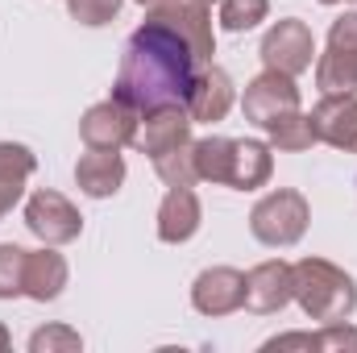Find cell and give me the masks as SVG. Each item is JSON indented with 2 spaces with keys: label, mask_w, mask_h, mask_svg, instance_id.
Masks as SVG:
<instances>
[{
  "label": "cell",
  "mask_w": 357,
  "mask_h": 353,
  "mask_svg": "<svg viewBox=\"0 0 357 353\" xmlns=\"http://www.w3.org/2000/svg\"><path fill=\"white\" fill-rule=\"evenodd\" d=\"M195 67H199V59L187 46V38L175 33L167 21L146 13V21L125 42L112 96L121 104H129L137 117H146L162 104H187V91L195 84Z\"/></svg>",
  "instance_id": "1"
},
{
  "label": "cell",
  "mask_w": 357,
  "mask_h": 353,
  "mask_svg": "<svg viewBox=\"0 0 357 353\" xmlns=\"http://www.w3.org/2000/svg\"><path fill=\"white\" fill-rule=\"evenodd\" d=\"M291 278H295V291L291 299L303 308L307 320L316 324H337V320H349L357 312V283L349 270H341L328 258H303V262L291 266Z\"/></svg>",
  "instance_id": "2"
},
{
  "label": "cell",
  "mask_w": 357,
  "mask_h": 353,
  "mask_svg": "<svg viewBox=\"0 0 357 353\" xmlns=\"http://www.w3.org/2000/svg\"><path fill=\"white\" fill-rule=\"evenodd\" d=\"M307 220H312L307 195L295 191V187H278V191H270V195H262L254 204L250 233L270 250H287V246H295L307 233Z\"/></svg>",
  "instance_id": "3"
},
{
  "label": "cell",
  "mask_w": 357,
  "mask_h": 353,
  "mask_svg": "<svg viewBox=\"0 0 357 353\" xmlns=\"http://www.w3.org/2000/svg\"><path fill=\"white\" fill-rule=\"evenodd\" d=\"M316 88L324 96L357 91V8L337 17L328 29V46L316 63Z\"/></svg>",
  "instance_id": "4"
},
{
  "label": "cell",
  "mask_w": 357,
  "mask_h": 353,
  "mask_svg": "<svg viewBox=\"0 0 357 353\" xmlns=\"http://www.w3.org/2000/svg\"><path fill=\"white\" fill-rule=\"evenodd\" d=\"M25 229L42 246H67V241H75L84 233V216L67 195L42 187V191H33L25 200Z\"/></svg>",
  "instance_id": "5"
},
{
  "label": "cell",
  "mask_w": 357,
  "mask_h": 353,
  "mask_svg": "<svg viewBox=\"0 0 357 353\" xmlns=\"http://www.w3.org/2000/svg\"><path fill=\"white\" fill-rule=\"evenodd\" d=\"M262 63H266L270 71H282V75H303L307 67H312V59H316V38H312V29L299 21V17H282V21H274L266 29V38H262Z\"/></svg>",
  "instance_id": "6"
},
{
  "label": "cell",
  "mask_w": 357,
  "mask_h": 353,
  "mask_svg": "<svg viewBox=\"0 0 357 353\" xmlns=\"http://www.w3.org/2000/svg\"><path fill=\"white\" fill-rule=\"evenodd\" d=\"M241 112H245V121H250V125H258V129H270L274 121H282V117L299 112V88H295V80H291V75H282V71H270V67H266L262 75H254V80L245 84Z\"/></svg>",
  "instance_id": "7"
},
{
  "label": "cell",
  "mask_w": 357,
  "mask_h": 353,
  "mask_svg": "<svg viewBox=\"0 0 357 353\" xmlns=\"http://www.w3.org/2000/svg\"><path fill=\"white\" fill-rule=\"evenodd\" d=\"M137 125H142V117L129 104H121L116 96H108V100L91 104L84 112L79 137H84L88 150H121V146H129L137 137Z\"/></svg>",
  "instance_id": "8"
},
{
  "label": "cell",
  "mask_w": 357,
  "mask_h": 353,
  "mask_svg": "<svg viewBox=\"0 0 357 353\" xmlns=\"http://www.w3.org/2000/svg\"><path fill=\"white\" fill-rule=\"evenodd\" d=\"M150 17L167 21L175 33H183V38H187V46L195 50L199 67H208V63H212V54H216L212 4H204V0H167V4H154V8H150Z\"/></svg>",
  "instance_id": "9"
},
{
  "label": "cell",
  "mask_w": 357,
  "mask_h": 353,
  "mask_svg": "<svg viewBox=\"0 0 357 353\" xmlns=\"http://www.w3.org/2000/svg\"><path fill=\"white\" fill-rule=\"evenodd\" d=\"M191 308L199 316H233L245 308V274L233 266H208L191 283Z\"/></svg>",
  "instance_id": "10"
},
{
  "label": "cell",
  "mask_w": 357,
  "mask_h": 353,
  "mask_svg": "<svg viewBox=\"0 0 357 353\" xmlns=\"http://www.w3.org/2000/svg\"><path fill=\"white\" fill-rule=\"evenodd\" d=\"M191 125H195V121L187 117L183 104H162V108H154V112L142 117V133H137L133 142H137V150L154 163V158L171 154L178 146H191Z\"/></svg>",
  "instance_id": "11"
},
{
  "label": "cell",
  "mask_w": 357,
  "mask_h": 353,
  "mask_svg": "<svg viewBox=\"0 0 357 353\" xmlns=\"http://www.w3.org/2000/svg\"><path fill=\"white\" fill-rule=\"evenodd\" d=\"M291 291H295V278H291V262H282V258L258 262L245 274V308L258 316L282 312L291 303Z\"/></svg>",
  "instance_id": "12"
},
{
  "label": "cell",
  "mask_w": 357,
  "mask_h": 353,
  "mask_svg": "<svg viewBox=\"0 0 357 353\" xmlns=\"http://www.w3.org/2000/svg\"><path fill=\"white\" fill-rule=\"evenodd\" d=\"M307 117H312V125H316V137H320V142H328L333 150L357 154V91H345V96H324Z\"/></svg>",
  "instance_id": "13"
},
{
  "label": "cell",
  "mask_w": 357,
  "mask_h": 353,
  "mask_svg": "<svg viewBox=\"0 0 357 353\" xmlns=\"http://www.w3.org/2000/svg\"><path fill=\"white\" fill-rule=\"evenodd\" d=\"M204 225V204L191 187H171L158 204V241L167 246H183L199 233Z\"/></svg>",
  "instance_id": "14"
},
{
  "label": "cell",
  "mask_w": 357,
  "mask_h": 353,
  "mask_svg": "<svg viewBox=\"0 0 357 353\" xmlns=\"http://www.w3.org/2000/svg\"><path fill=\"white\" fill-rule=\"evenodd\" d=\"M187 117L191 121H204V125H212V121H225V112L233 108V80H229V71H220V67H204V71H195V84L187 91Z\"/></svg>",
  "instance_id": "15"
},
{
  "label": "cell",
  "mask_w": 357,
  "mask_h": 353,
  "mask_svg": "<svg viewBox=\"0 0 357 353\" xmlns=\"http://www.w3.org/2000/svg\"><path fill=\"white\" fill-rule=\"evenodd\" d=\"M75 183H79V191L91 195V200H108L125 183V158L116 150H88L75 163Z\"/></svg>",
  "instance_id": "16"
},
{
  "label": "cell",
  "mask_w": 357,
  "mask_h": 353,
  "mask_svg": "<svg viewBox=\"0 0 357 353\" xmlns=\"http://www.w3.org/2000/svg\"><path fill=\"white\" fill-rule=\"evenodd\" d=\"M33 171H38V158H33L29 146H21V142H0V220L21 204L25 183H29Z\"/></svg>",
  "instance_id": "17"
},
{
  "label": "cell",
  "mask_w": 357,
  "mask_h": 353,
  "mask_svg": "<svg viewBox=\"0 0 357 353\" xmlns=\"http://www.w3.org/2000/svg\"><path fill=\"white\" fill-rule=\"evenodd\" d=\"M67 278H71V266H67L63 254H54V246L38 250V254H25V295L29 299H38V303L59 299Z\"/></svg>",
  "instance_id": "18"
},
{
  "label": "cell",
  "mask_w": 357,
  "mask_h": 353,
  "mask_svg": "<svg viewBox=\"0 0 357 353\" xmlns=\"http://www.w3.org/2000/svg\"><path fill=\"white\" fill-rule=\"evenodd\" d=\"M270 175H274V154H270L266 142H233V167H229V187L237 191H258L266 187Z\"/></svg>",
  "instance_id": "19"
},
{
  "label": "cell",
  "mask_w": 357,
  "mask_h": 353,
  "mask_svg": "<svg viewBox=\"0 0 357 353\" xmlns=\"http://www.w3.org/2000/svg\"><path fill=\"white\" fill-rule=\"evenodd\" d=\"M262 350H324V353L357 350V329H349L345 320H337V324H324L320 333H287V337H270Z\"/></svg>",
  "instance_id": "20"
},
{
  "label": "cell",
  "mask_w": 357,
  "mask_h": 353,
  "mask_svg": "<svg viewBox=\"0 0 357 353\" xmlns=\"http://www.w3.org/2000/svg\"><path fill=\"white\" fill-rule=\"evenodd\" d=\"M233 142H237V137H220V133L195 142V175L204 179V183H225V187H229Z\"/></svg>",
  "instance_id": "21"
},
{
  "label": "cell",
  "mask_w": 357,
  "mask_h": 353,
  "mask_svg": "<svg viewBox=\"0 0 357 353\" xmlns=\"http://www.w3.org/2000/svg\"><path fill=\"white\" fill-rule=\"evenodd\" d=\"M270 133V146L274 150H287V154H299V150H312L320 137H316V125H312V117L299 108V112H291V117H282V121H274L266 129Z\"/></svg>",
  "instance_id": "22"
},
{
  "label": "cell",
  "mask_w": 357,
  "mask_h": 353,
  "mask_svg": "<svg viewBox=\"0 0 357 353\" xmlns=\"http://www.w3.org/2000/svg\"><path fill=\"white\" fill-rule=\"evenodd\" d=\"M154 171L158 179L167 183V187H191L195 183V142L191 146H178L171 154H162V158H154Z\"/></svg>",
  "instance_id": "23"
},
{
  "label": "cell",
  "mask_w": 357,
  "mask_h": 353,
  "mask_svg": "<svg viewBox=\"0 0 357 353\" xmlns=\"http://www.w3.org/2000/svg\"><path fill=\"white\" fill-rule=\"evenodd\" d=\"M270 13V0H220V25L229 33H245L254 25H262Z\"/></svg>",
  "instance_id": "24"
},
{
  "label": "cell",
  "mask_w": 357,
  "mask_h": 353,
  "mask_svg": "<svg viewBox=\"0 0 357 353\" xmlns=\"http://www.w3.org/2000/svg\"><path fill=\"white\" fill-rule=\"evenodd\" d=\"M25 254L21 246H0V299H17L25 295Z\"/></svg>",
  "instance_id": "25"
},
{
  "label": "cell",
  "mask_w": 357,
  "mask_h": 353,
  "mask_svg": "<svg viewBox=\"0 0 357 353\" xmlns=\"http://www.w3.org/2000/svg\"><path fill=\"white\" fill-rule=\"evenodd\" d=\"M84 350V337L67 324H46L29 337V353H75Z\"/></svg>",
  "instance_id": "26"
},
{
  "label": "cell",
  "mask_w": 357,
  "mask_h": 353,
  "mask_svg": "<svg viewBox=\"0 0 357 353\" xmlns=\"http://www.w3.org/2000/svg\"><path fill=\"white\" fill-rule=\"evenodd\" d=\"M121 4H125V0H67V13H71L79 25L100 29V25H108V21L121 13Z\"/></svg>",
  "instance_id": "27"
},
{
  "label": "cell",
  "mask_w": 357,
  "mask_h": 353,
  "mask_svg": "<svg viewBox=\"0 0 357 353\" xmlns=\"http://www.w3.org/2000/svg\"><path fill=\"white\" fill-rule=\"evenodd\" d=\"M8 341H13V337H8V329H4V324H0V353L8 350Z\"/></svg>",
  "instance_id": "28"
},
{
  "label": "cell",
  "mask_w": 357,
  "mask_h": 353,
  "mask_svg": "<svg viewBox=\"0 0 357 353\" xmlns=\"http://www.w3.org/2000/svg\"><path fill=\"white\" fill-rule=\"evenodd\" d=\"M142 8H154V4H167V0H137ZM204 4H212V0H204Z\"/></svg>",
  "instance_id": "29"
},
{
  "label": "cell",
  "mask_w": 357,
  "mask_h": 353,
  "mask_svg": "<svg viewBox=\"0 0 357 353\" xmlns=\"http://www.w3.org/2000/svg\"><path fill=\"white\" fill-rule=\"evenodd\" d=\"M320 4H357V0H320Z\"/></svg>",
  "instance_id": "30"
}]
</instances>
